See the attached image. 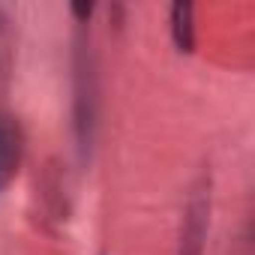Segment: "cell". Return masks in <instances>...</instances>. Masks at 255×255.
Listing matches in <instances>:
<instances>
[{
    "label": "cell",
    "instance_id": "6da1fadb",
    "mask_svg": "<svg viewBox=\"0 0 255 255\" xmlns=\"http://www.w3.org/2000/svg\"><path fill=\"white\" fill-rule=\"evenodd\" d=\"M21 159H24V129L21 120L0 108V195L9 189V183L18 177L21 171Z\"/></svg>",
    "mask_w": 255,
    "mask_h": 255
},
{
    "label": "cell",
    "instance_id": "7a4b0ae2",
    "mask_svg": "<svg viewBox=\"0 0 255 255\" xmlns=\"http://www.w3.org/2000/svg\"><path fill=\"white\" fill-rule=\"evenodd\" d=\"M171 39H174L177 51H192V45H195V9L189 3L171 6Z\"/></svg>",
    "mask_w": 255,
    "mask_h": 255
},
{
    "label": "cell",
    "instance_id": "3957f363",
    "mask_svg": "<svg viewBox=\"0 0 255 255\" xmlns=\"http://www.w3.org/2000/svg\"><path fill=\"white\" fill-rule=\"evenodd\" d=\"M90 12H93V6H72V15H78V18H90Z\"/></svg>",
    "mask_w": 255,
    "mask_h": 255
},
{
    "label": "cell",
    "instance_id": "277c9868",
    "mask_svg": "<svg viewBox=\"0 0 255 255\" xmlns=\"http://www.w3.org/2000/svg\"><path fill=\"white\" fill-rule=\"evenodd\" d=\"M0 24H3V15H0Z\"/></svg>",
    "mask_w": 255,
    "mask_h": 255
}]
</instances>
